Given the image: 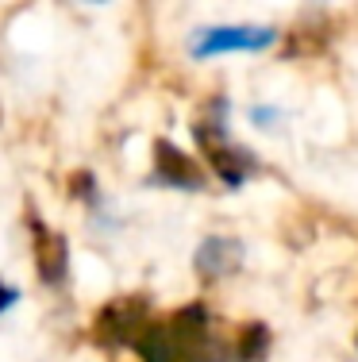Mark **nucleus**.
Masks as SVG:
<instances>
[{
	"instance_id": "6",
	"label": "nucleus",
	"mask_w": 358,
	"mask_h": 362,
	"mask_svg": "<svg viewBox=\"0 0 358 362\" xmlns=\"http://www.w3.org/2000/svg\"><path fill=\"white\" fill-rule=\"evenodd\" d=\"M31 231H35V270L39 281L47 289H62L70 278V243L58 231H50L47 223H39L31 216Z\"/></svg>"
},
{
	"instance_id": "1",
	"label": "nucleus",
	"mask_w": 358,
	"mask_h": 362,
	"mask_svg": "<svg viewBox=\"0 0 358 362\" xmlns=\"http://www.w3.org/2000/svg\"><path fill=\"white\" fill-rule=\"evenodd\" d=\"M131 347L143 362H232V343L216 332L204 300H189L166 320H150Z\"/></svg>"
},
{
	"instance_id": "4",
	"label": "nucleus",
	"mask_w": 358,
	"mask_h": 362,
	"mask_svg": "<svg viewBox=\"0 0 358 362\" xmlns=\"http://www.w3.org/2000/svg\"><path fill=\"white\" fill-rule=\"evenodd\" d=\"M150 324V308L143 297H119L108 300L97 313V339L105 347H131L139 332Z\"/></svg>"
},
{
	"instance_id": "9",
	"label": "nucleus",
	"mask_w": 358,
	"mask_h": 362,
	"mask_svg": "<svg viewBox=\"0 0 358 362\" xmlns=\"http://www.w3.org/2000/svg\"><path fill=\"white\" fill-rule=\"evenodd\" d=\"M70 197H78L81 204H97V181H93L89 170H81V174L70 177Z\"/></svg>"
},
{
	"instance_id": "13",
	"label": "nucleus",
	"mask_w": 358,
	"mask_h": 362,
	"mask_svg": "<svg viewBox=\"0 0 358 362\" xmlns=\"http://www.w3.org/2000/svg\"><path fill=\"white\" fill-rule=\"evenodd\" d=\"M354 347H358V335H354Z\"/></svg>"
},
{
	"instance_id": "2",
	"label": "nucleus",
	"mask_w": 358,
	"mask_h": 362,
	"mask_svg": "<svg viewBox=\"0 0 358 362\" xmlns=\"http://www.w3.org/2000/svg\"><path fill=\"white\" fill-rule=\"evenodd\" d=\"M227 116H232L227 97H208L204 108L197 112V119H193V139H197L204 162L212 166V174L224 181L227 189H239L258 174V154L232 139Z\"/></svg>"
},
{
	"instance_id": "3",
	"label": "nucleus",
	"mask_w": 358,
	"mask_h": 362,
	"mask_svg": "<svg viewBox=\"0 0 358 362\" xmlns=\"http://www.w3.org/2000/svg\"><path fill=\"white\" fill-rule=\"evenodd\" d=\"M278 39V28H270V23H208L189 35V54L197 62L224 54H262Z\"/></svg>"
},
{
	"instance_id": "11",
	"label": "nucleus",
	"mask_w": 358,
	"mask_h": 362,
	"mask_svg": "<svg viewBox=\"0 0 358 362\" xmlns=\"http://www.w3.org/2000/svg\"><path fill=\"white\" fill-rule=\"evenodd\" d=\"M251 116H254V124H258V127H270V119H278V108H254Z\"/></svg>"
},
{
	"instance_id": "7",
	"label": "nucleus",
	"mask_w": 358,
	"mask_h": 362,
	"mask_svg": "<svg viewBox=\"0 0 358 362\" xmlns=\"http://www.w3.org/2000/svg\"><path fill=\"white\" fill-rule=\"evenodd\" d=\"M243 266V243L227 235H208L193 255V270L201 274L204 281H220V278H232V274Z\"/></svg>"
},
{
	"instance_id": "10",
	"label": "nucleus",
	"mask_w": 358,
	"mask_h": 362,
	"mask_svg": "<svg viewBox=\"0 0 358 362\" xmlns=\"http://www.w3.org/2000/svg\"><path fill=\"white\" fill-rule=\"evenodd\" d=\"M16 300H20V289H16L12 281H4V278H0V316H4V313H12V308H16Z\"/></svg>"
},
{
	"instance_id": "12",
	"label": "nucleus",
	"mask_w": 358,
	"mask_h": 362,
	"mask_svg": "<svg viewBox=\"0 0 358 362\" xmlns=\"http://www.w3.org/2000/svg\"><path fill=\"white\" fill-rule=\"evenodd\" d=\"M89 4H105V0H89Z\"/></svg>"
},
{
	"instance_id": "8",
	"label": "nucleus",
	"mask_w": 358,
	"mask_h": 362,
	"mask_svg": "<svg viewBox=\"0 0 358 362\" xmlns=\"http://www.w3.org/2000/svg\"><path fill=\"white\" fill-rule=\"evenodd\" d=\"M270 343H274V335H270L266 324H258V320L243 324L235 335V343H232V358L235 362H266Z\"/></svg>"
},
{
	"instance_id": "5",
	"label": "nucleus",
	"mask_w": 358,
	"mask_h": 362,
	"mask_svg": "<svg viewBox=\"0 0 358 362\" xmlns=\"http://www.w3.org/2000/svg\"><path fill=\"white\" fill-rule=\"evenodd\" d=\"M150 181L166 189H181V193H197L204 189V170L193 154H185L177 143L158 139L155 143V166H150Z\"/></svg>"
}]
</instances>
